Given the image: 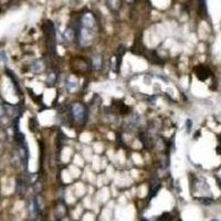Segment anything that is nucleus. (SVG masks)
<instances>
[{
	"instance_id": "f257e3e1",
	"label": "nucleus",
	"mask_w": 221,
	"mask_h": 221,
	"mask_svg": "<svg viewBox=\"0 0 221 221\" xmlns=\"http://www.w3.org/2000/svg\"><path fill=\"white\" fill-rule=\"evenodd\" d=\"M70 114H71V117L73 118V120L80 126L85 125L86 122H87V116H89L87 107L80 102H76V103L71 105Z\"/></svg>"
},
{
	"instance_id": "f03ea898",
	"label": "nucleus",
	"mask_w": 221,
	"mask_h": 221,
	"mask_svg": "<svg viewBox=\"0 0 221 221\" xmlns=\"http://www.w3.org/2000/svg\"><path fill=\"white\" fill-rule=\"evenodd\" d=\"M76 38H78V42H79V44L81 47L89 48L94 42V30L93 29H89V28H84V27L78 24Z\"/></svg>"
},
{
	"instance_id": "7ed1b4c3",
	"label": "nucleus",
	"mask_w": 221,
	"mask_h": 221,
	"mask_svg": "<svg viewBox=\"0 0 221 221\" xmlns=\"http://www.w3.org/2000/svg\"><path fill=\"white\" fill-rule=\"evenodd\" d=\"M44 33L48 42H50V49L55 52V28L51 21H47L44 26Z\"/></svg>"
},
{
	"instance_id": "20e7f679",
	"label": "nucleus",
	"mask_w": 221,
	"mask_h": 221,
	"mask_svg": "<svg viewBox=\"0 0 221 221\" xmlns=\"http://www.w3.org/2000/svg\"><path fill=\"white\" fill-rule=\"evenodd\" d=\"M80 26L84 27V28H89V29H95L98 26V20L95 18V16L92 12H85L82 16V18L79 22Z\"/></svg>"
},
{
	"instance_id": "39448f33",
	"label": "nucleus",
	"mask_w": 221,
	"mask_h": 221,
	"mask_svg": "<svg viewBox=\"0 0 221 221\" xmlns=\"http://www.w3.org/2000/svg\"><path fill=\"white\" fill-rule=\"evenodd\" d=\"M195 72L196 74H197V76H198V79H200L201 81H205L206 79H208L210 75L209 69L206 68L205 65H198L195 69Z\"/></svg>"
},
{
	"instance_id": "423d86ee",
	"label": "nucleus",
	"mask_w": 221,
	"mask_h": 221,
	"mask_svg": "<svg viewBox=\"0 0 221 221\" xmlns=\"http://www.w3.org/2000/svg\"><path fill=\"white\" fill-rule=\"evenodd\" d=\"M65 87L69 92H75V91L79 89V82L78 80L73 78V76H69L67 79V82H65Z\"/></svg>"
},
{
	"instance_id": "0eeeda50",
	"label": "nucleus",
	"mask_w": 221,
	"mask_h": 221,
	"mask_svg": "<svg viewBox=\"0 0 221 221\" xmlns=\"http://www.w3.org/2000/svg\"><path fill=\"white\" fill-rule=\"evenodd\" d=\"M102 67H103V55L98 53V54H94L92 56V68L95 70V71H98L101 70Z\"/></svg>"
},
{
	"instance_id": "6e6552de",
	"label": "nucleus",
	"mask_w": 221,
	"mask_h": 221,
	"mask_svg": "<svg viewBox=\"0 0 221 221\" xmlns=\"http://www.w3.org/2000/svg\"><path fill=\"white\" fill-rule=\"evenodd\" d=\"M64 40L67 42H69V43H71V42H73L75 40V38H76V31H75L74 28H72V27H68L67 28V30L64 31Z\"/></svg>"
},
{
	"instance_id": "1a4fd4ad",
	"label": "nucleus",
	"mask_w": 221,
	"mask_h": 221,
	"mask_svg": "<svg viewBox=\"0 0 221 221\" xmlns=\"http://www.w3.org/2000/svg\"><path fill=\"white\" fill-rule=\"evenodd\" d=\"M44 69H45L44 63H43L41 60H35L33 63L31 64V70H32L33 73H37V74L43 72L44 71Z\"/></svg>"
},
{
	"instance_id": "9d476101",
	"label": "nucleus",
	"mask_w": 221,
	"mask_h": 221,
	"mask_svg": "<svg viewBox=\"0 0 221 221\" xmlns=\"http://www.w3.org/2000/svg\"><path fill=\"white\" fill-rule=\"evenodd\" d=\"M140 137H139V139H140V142L143 143V145L145 147H148V148H150V147L153 146V142H152V139H150V137L148 135H147L146 133H140Z\"/></svg>"
},
{
	"instance_id": "9b49d317",
	"label": "nucleus",
	"mask_w": 221,
	"mask_h": 221,
	"mask_svg": "<svg viewBox=\"0 0 221 221\" xmlns=\"http://www.w3.org/2000/svg\"><path fill=\"white\" fill-rule=\"evenodd\" d=\"M199 4V11H200V15L203 17H207V0H198Z\"/></svg>"
},
{
	"instance_id": "f8f14e48",
	"label": "nucleus",
	"mask_w": 221,
	"mask_h": 221,
	"mask_svg": "<svg viewBox=\"0 0 221 221\" xmlns=\"http://www.w3.org/2000/svg\"><path fill=\"white\" fill-rule=\"evenodd\" d=\"M106 4H107L112 10L116 11V10H118L120 4V0H106Z\"/></svg>"
},
{
	"instance_id": "ddd939ff",
	"label": "nucleus",
	"mask_w": 221,
	"mask_h": 221,
	"mask_svg": "<svg viewBox=\"0 0 221 221\" xmlns=\"http://www.w3.org/2000/svg\"><path fill=\"white\" fill-rule=\"evenodd\" d=\"M56 80H58V75H56V73H55V72H51V73L48 75V79H47V81H48V83H49V84L53 85V84L56 82Z\"/></svg>"
},
{
	"instance_id": "4468645a",
	"label": "nucleus",
	"mask_w": 221,
	"mask_h": 221,
	"mask_svg": "<svg viewBox=\"0 0 221 221\" xmlns=\"http://www.w3.org/2000/svg\"><path fill=\"white\" fill-rule=\"evenodd\" d=\"M198 200L200 201L201 203H203V205H211V203H214V200L211 198H198Z\"/></svg>"
},
{
	"instance_id": "2eb2a0df",
	"label": "nucleus",
	"mask_w": 221,
	"mask_h": 221,
	"mask_svg": "<svg viewBox=\"0 0 221 221\" xmlns=\"http://www.w3.org/2000/svg\"><path fill=\"white\" fill-rule=\"evenodd\" d=\"M0 62H2V63H7L8 62L7 54H6L4 51H0Z\"/></svg>"
},
{
	"instance_id": "dca6fc26",
	"label": "nucleus",
	"mask_w": 221,
	"mask_h": 221,
	"mask_svg": "<svg viewBox=\"0 0 221 221\" xmlns=\"http://www.w3.org/2000/svg\"><path fill=\"white\" fill-rule=\"evenodd\" d=\"M186 127H187V133H190L191 128H192V120L190 118L186 120Z\"/></svg>"
},
{
	"instance_id": "f3484780",
	"label": "nucleus",
	"mask_w": 221,
	"mask_h": 221,
	"mask_svg": "<svg viewBox=\"0 0 221 221\" xmlns=\"http://www.w3.org/2000/svg\"><path fill=\"white\" fill-rule=\"evenodd\" d=\"M4 109H2V107H1V106H0V116H1V115H4Z\"/></svg>"
},
{
	"instance_id": "a211bd4d",
	"label": "nucleus",
	"mask_w": 221,
	"mask_h": 221,
	"mask_svg": "<svg viewBox=\"0 0 221 221\" xmlns=\"http://www.w3.org/2000/svg\"><path fill=\"white\" fill-rule=\"evenodd\" d=\"M125 1H126V2H128V4H132V2H134L135 0H125Z\"/></svg>"
},
{
	"instance_id": "6ab92c4d",
	"label": "nucleus",
	"mask_w": 221,
	"mask_h": 221,
	"mask_svg": "<svg viewBox=\"0 0 221 221\" xmlns=\"http://www.w3.org/2000/svg\"><path fill=\"white\" fill-rule=\"evenodd\" d=\"M218 180V185H219V187L221 188V180L220 179H217Z\"/></svg>"
},
{
	"instance_id": "aec40b11",
	"label": "nucleus",
	"mask_w": 221,
	"mask_h": 221,
	"mask_svg": "<svg viewBox=\"0 0 221 221\" xmlns=\"http://www.w3.org/2000/svg\"><path fill=\"white\" fill-rule=\"evenodd\" d=\"M211 221H219V220H217V219H214V220H211Z\"/></svg>"
},
{
	"instance_id": "412c9836",
	"label": "nucleus",
	"mask_w": 221,
	"mask_h": 221,
	"mask_svg": "<svg viewBox=\"0 0 221 221\" xmlns=\"http://www.w3.org/2000/svg\"><path fill=\"white\" fill-rule=\"evenodd\" d=\"M142 221H147V220H146V219H143V220H142Z\"/></svg>"
}]
</instances>
